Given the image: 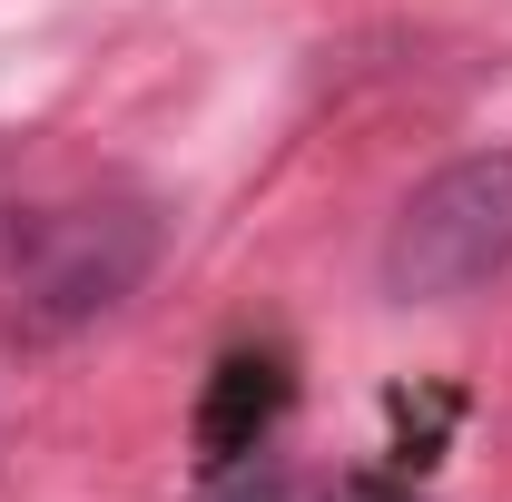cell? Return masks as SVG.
Returning <instances> with one entry per match:
<instances>
[{"mask_svg":"<svg viewBox=\"0 0 512 502\" xmlns=\"http://www.w3.org/2000/svg\"><path fill=\"white\" fill-rule=\"evenodd\" d=\"M286 404H296V375H286L276 345L217 355V375H207V394H197V463H207V473L256 463V453L276 443V424H286Z\"/></svg>","mask_w":512,"mask_h":502,"instance_id":"3","label":"cell"},{"mask_svg":"<svg viewBox=\"0 0 512 502\" xmlns=\"http://www.w3.org/2000/svg\"><path fill=\"white\" fill-rule=\"evenodd\" d=\"M148 266H158V217L148 207H128V197L50 207L10 247V335H30V345L79 335V325H99L109 306H128Z\"/></svg>","mask_w":512,"mask_h":502,"instance_id":"1","label":"cell"},{"mask_svg":"<svg viewBox=\"0 0 512 502\" xmlns=\"http://www.w3.org/2000/svg\"><path fill=\"white\" fill-rule=\"evenodd\" d=\"M512 266V148H473L434 168L384 227V296L394 306H453Z\"/></svg>","mask_w":512,"mask_h":502,"instance_id":"2","label":"cell"},{"mask_svg":"<svg viewBox=\"0 0 512 502\" xmlns=\"http://www.w3.org/2000/svg\"><path fill=\"white\" fill-rule=\"evenodd\" d=\"M335 502H424V493H414L404 473H355V483H345Z\"/></svg>","mask_w":512,"mask_h":502,"instance_id":"5","label":"cell"},{"mask_svg":"<svg viewBox=\"0 0 512 502\" xmlns=\"http://www.w3.org/2000/svg\"><path fill=\"white\" fill-rule=\"evenodd\" d=\"M207 502H296V483H286V473H276V463L256 453V463H227V473H217V493H207Z\"/></svg>","mask_w":512,"mask_h":502,"instance_id":"4","label":"cell"}]
</instances>
